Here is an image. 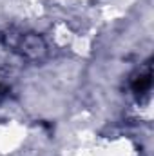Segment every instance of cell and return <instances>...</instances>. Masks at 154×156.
Here are the masks:
<instances>
[{"mask_svg": "<svg viewBox=\"0 0 154 156\" xmlns=\"http://www.w3.org/2000/svg\"><path fill=\"white\" fill-rule=\"evenodd\" d=\"M151 85H152V73H151V69H147V73L140 75L132 82V91L136 94H145L151 89Z\"/></svg>", "mask_w": 154, "mask_h": 156, "instance_id": "6da1fadb", "label": "cell"}, {"mask_svg": "<svg viewBox=\"0 0 154 156\" xmlns=\"http://www.w3.org/2000/svg\"><path fill=\"white\" fill-rule=\"evenodd\" d=\"M24 51L26 53H29V55H33V56H37L38 53L44 51V45H42V42H40L38 37H29V38H26L24 42Z\"/></svg>", "mask_w": 154, "mask_h": 156, "instance_id": "7a4b0ae2", "label": "cell"}]
</instances>
